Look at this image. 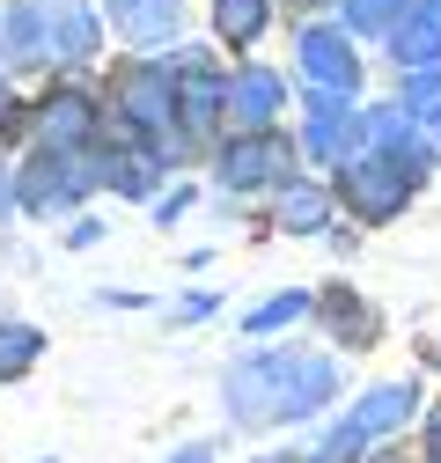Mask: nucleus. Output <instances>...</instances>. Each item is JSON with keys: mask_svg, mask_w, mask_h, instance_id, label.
Masks as SVG:
<instances>
[{"mask_svg": "<svg viewBox=\"0 0 441 463\" xmlns=\"http://www.w3.org/2000/svg\"><path fill=\"white\" fill-rule=\"evenodd\" d=\"M339 397V368L324 354H250L229 368V412L243 427H272V420H316Z\"/></svg>", "mask_w": 441, "mask_h": 463, "instance_id": "f257e3e1", "label": "nucleus"}, {"mask_svg": "<svg viewBox=\"0 0 441 463\" xmlns=\"http://www.w3.org/2000/svg\"><path fill=\"white\" fill-rule=\"evenodd\" d=\"M331 192H339L368 228H382V221H398L405 213V199H412V177L390 162V155H353L339 177H331Z\"/></svg>", "mask_w": 441, "mask_h": 463, "instance_id": "f03ea898", "label": "nucleus"}, {"mask_svg": "<svg viewBox=\"0 0 441 463\" xmlns=\"http://www.w3.org/2000/svg\"><path fill=\"white\" fill-rule=\"evenodd\" d=\"M110 96H118V110H126L133 133L177 147V140H170V118H177V74H170V67H147V60H140V67H118Z\"/></svg>", "mask_w": 441, "mask_h": 463, "instance_id": "7ed1b4c3", "label": "nucleus"}, {"mask_svg": "<svg viewBox=\"0 0 441 463\" xmlns=\"http://www.w3.org/2000/svg\"><path fill=\"white\" fill-rule=\"evenodd\" d=\"M220 184L229 192H258V184H295V140L287 133H243L220 147Z\"/></svg>", "mask_w": 441, "mask_h": 463, "instance_id": "20e7f679", "label": "nucleus"}, {"mask_svg": "<svg viewBox=\"0 0 441 463\" xmlns=\"http://www.w3.org/2000/svg\"><path fill=\"white\" fill-rule=\"evenodd\" d=\"M302 74L316 81V96H353L361 89V60H353V44L346 30H302Z\"/></svg>", "mask_w": 441, "mask_h": 463, "instance_id": "39448f33", "label": "nucleus"}, {"mask_svg": "<svg viewBox=\"0 0 441 463\" xmlns=\"http://www.w3.org/2000/svg\"><path fill=\"white\" fill-rule=\"evenodd\" d=\"M280 110H287V81H280V74L243 67V74L229 81V118H236V140H243V133H280V126H272Z\"/></svg>", "mask_w": 441, "mask_h": 463, "instance_id": "423d86ee", "label": "nucleus"}, {"mask_svg": "<svg viewBox=\"0 0 441 463\" xmlns=\"http://www.w3.org/2000/svg\"><path fill=\"white\" fill-rule=\"evenodd\" d=\"M309 155H324L331 169L353 162V140H361V118L346 110V96H309Z\"/></svg>", "mask_w": 441, "mask_h": 463, "instance_id": "0eeeda50", "label": "nucleus"}, {"mask_svg": "<svg viewBox=\"0 0 441 463\" xmlns=\"http://www.w3.org/2000/svg\"><path fill=\"white\" fill-rule=\"evenodd\" d=\"M37 8H44V60L81 67L96 52V15L81 8V0H37Z\"/></svg>", "mask_w": 441, "mask_h": 463, "instance_id": "6e6552de", "label": "nucleus"}, {"mask_svg": "<svg viewBox=\"0 0 441 463\" xmlns=\"http://www.w3.org/2000/svg\"><path fill=\"white\" fill-rule=\"evenodd\" d=\"M220 110H229V81H220L206 60H184L177 67V126L184 133H206Z\"/></svg>", "mask_w": 441, "mask_h": 463, "instance_id": "1a4fd4ad", "label": "nucleus"}, {"mask_svg": "<svg viewBox=\"0 0 441 463\" xmlns=\"http://www.w3.org/2000/svg\"><path fill=\"white\" fill-rule=\"evenodd\" d=\"M368 140H375L382 155H390V162L405 169V177H412V184H419V177H427V169H434V147L419 140V126L405 118V110H375V118H368Z\"/></svg>", "mask_w": 441, "mask_h": 463, "instance_id": "9d476101", "label": "nucleus"}, {"mask_svg": "<svg viewBox=\"0 0 441 463\" xmlns=\"http://www.w3.org/2000/svg\"><path fill=\"white\" fill-rule=\"evenodd\" d=\"M103 8L118 23V37H133V44H170L184 23V0H103Z\"/></svg>", "mask_w": 441, "mask_h": 463, "instance_id": "9b49d317", "label": "nucleus"}, {"mask_svg": "<svg viewBox=\"0 0 441 463\" xmlns=\"http://www.w3.org/2000/svg\"><path fill=\"white\" fill-rule=\"evenodd\" d=\"M419 412V383H375L361 404H353V427L375 441V434H390V427H405Z\"/></svg>", "mask_w": 441, "mask_h": 463, "instance_id": "f8f14e48", "label": "nucleus"}, {"mask_svg": "<svg viewBox=\"0 0 441 463\" xmlns=\"http://www.w3.org/2000/svg\"><path fill=\"white\" fill-rule=\"evenodd\" d=\"M390 60L412 67V74H434V67H441V15H434V8H412V15L390 30Z\"/></svg>", "mask_w": 441, "mask_h": 463, "instance_id": "ddd939ff", "label": "nucleus"}, {"mask_svg": "<svg viewBox=\"0 0 441 463\" xmlns=\"http://www.w3.org/2000/svg\"><path fill=\"white\" fill-rule=\"evenodd\" d=\"M81 192H89L81 169H74L67 155H44V162L30 169V184H23V206H30V213H52V206H74Z\"/></svg>", "mask_w": 441, "mask_h": 463, "instance_id": "4468645a", "label": "nucleus"}, {"mask_svg": "<svg viewBox=\"0 0 441 463\" xmlns=\"http://www.w3.org/2000/svg\"><path fill=\"white\" fill-rule=\"evenodd\" d=\"M37 133H44V147H52V155H67V147H81V140L96 133V118H89V96H74V89H60V96H44V118H37Z\"/></svg>", "mask_w": 441, "mask_h": 463, "instance_id": "2eb2a0df", "label": "nucleus"}, {"mask_svg": "<svg viewBox=\"0 0 441 463\" xmlns=\"http://www.w3.org/2000/svg\"><path fill=\"white\" fill-rule=\"evenodd\" d=\"M0 52L8 60H44V8L37 0H8L0 8Z\"/></svg>", "mask_w": 441, "mask_h": 463, "instance_id": "dca6fc26", "label": "nucleus"}, {"mask_svg": "<svg viewBox=\"0 0 441 463\" xmlns=\"http://www.w3.org/2000/svg\"><path fill=\"white\" fill-rule=\"evenodd\" d=\"M324 221H331V192L324 184H287L280 192V228L287 236H316Z\"/></svg>", "mask_w": 441, "mask_h": 463, "instance_id": "f3484780", "label": "nucleus"}, {"mask_svg": "<svg viewBox=\"0 0 441 463\" xmlns=\"http://www.w3.org/2000/svg\"><path fill=\"white\" fill-rule=\"evenodd\" d=\"M272 23V0H213V30L229 44H258Z\"/></svg>", "mask_w": 441, "mask_h": 463, "instance_id": "a211bd4d", "label": "nucleus"}, {"mask_svg": "<svg viewBox=\"0 0 441 463\" xmlns=\"http://www.w3.org/2000/svg\"><path fill=\"white\" fill-rule=\"evenodd\" d=\"M324 324L339 331L346 345H375V331H382V317H375L361 295H331V302H324Z\"/></svg>", "mask_w": 441, "mask_h": 463, "instance_id": "6ab92c4d", "label": "nucleus"}, {"mask_svg": "<svg viewBox=\"0 0 441 463\" xmlns=\"http://www.w3.org/2000/svg\"><path fill=\"white\" fill-rule=\"evenodd\" d=\"M37 354H44V331H37V324H0V383L30 375Z\"/></svg>", "mask_w": 441, "mask_h": 463, "instance_id": "aec40b11", "label": "nucleus"}, {"mask_svg": "<svg viewBox=\"0 0 441 463\" xmlns=\"http://www.w3.org/2000/svg\"><path fill=\"white\" fill-rule=\"evenodd\" d=\"M405 15H412L405 0H346V30H368V37H375V30L390 37V30L405 23Z\"/></svg>", "mask_w": 441, "mask_h": 463, "instance_id": "412c9836", "label": "nucleus"}, {"mask_svg": "<svg viewBox=\"0 0 441 463\" xmlns=\"http://www.w3.org/2000/svg\"><path fill=\"white\" fill-rule=\"evenodd\" d=\"M309 309H316L309 295H272V302H258V309H250L243 324H250V331H280V324H302Z\"/></svg>", "mask_w": 441, "mask_h": 463, "instance_id": "4be33fe9", "label": "nucleus"}, {"mask_svg": "<svg viewBox=\"0 0 441 463\" xmlns=\"http://www.w3.org/2000/svg\"><path fill=\"white\" fill-rule=\"evenodd\" d=\"M405 118H412V126H434V118H441V67H434V74H412V89H405Z\"/></svg>", "mask_w": 441, "mask_h": 463, "instance_id": "5701e85b", "label": "nucleus"}, {"mask_svg": "<svg viewBox=\"0 0 441 463\" xmlns=\"http://www.w3.org/2000/svg\"><path fill=\"white\" fill-rule=\"evenodd\" d=\"M103 177H110V184H118V192H133V199H140V192L155 184V162H147V155H118V162H110V169H103Z\"/></svg>", "mask_w": 441, "mask_h": 463, "instance_id": "b1692460", "label": "nucleus"}, {"mask_svg": "<svg viewBox=\"0 0 441 463\" xmlns=\"http://www.w3.org/2000/svg\"><path fill=\"white\" fill-rule=\"evenodd\" d=\"M8 206H15V169L0 162V213H8Z\"/></svg>", "mask_w": 441, "mask_h": 463, "instance_id": "393cba45", "label": "nucleus"}, {"mask_svg": "<svg viewBox=\"0 0 441 463\" xmlns=\"http://www.w3.org/2000/svg\"><path fill=\"white\" fill-rule=\"evenodd\" d=\"M170 463H213V449H206V441H192V449H177Z\"/></svg>", "mask_w": 441, "mask_h": 463, "instance_id": "a878e982", "label": "nucleus"}, {"mask_svg": "<svg viewBox=\"0 0 441 463\" xmlns=\"http://www.w3.org/2000/svg\"><path fill=\"white\" fill-rule=\"evenodd\" d=\"M0 103H8V81H0Z\"/></svg>", "mask_w": 441, "mask_h": 463, "instance_id": "bb28decb", "label": "nucleus"}, {"mask_svg": "<svg viewBox=\"0 0 441 463\" xmlns=\"http://www.w3.org/2000/svg\"><path fill=\"white\" fill-rule=\"evenodd\" d=\"M427 463H441V456H427Z\"/></svg>", "mask_w": 441, "mask_h": 463, "instance_id": "cd10ccee", "label": "nucleus"}]
</instances>
